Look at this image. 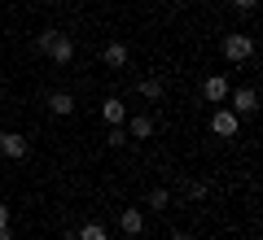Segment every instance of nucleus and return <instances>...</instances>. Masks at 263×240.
Listing matches in <instances>:
<instances>
[{
    "label": "nucleus",
    "instance_id": "nucleus-14",
    "mask_svg": "<svg viewBox=\"0 0 263 240\" xmlns=\"http://www.w3.org/2000/svg\"><path fill=\"white\" fill-rule=\"evenodd\" d=\"M167 205H171L167 188H154V192H149V210H162V214H167Z\"/></svg>",
    "mask_w": 263,
    "mask_h": 240
},
{
    "label": "nucleus",
    "instance_id": "nucleus-18",
    "mask_svg": "<svg viewBox=\"0 0 263 240\" xmlns=\"http://www.w3.org/2000/svg\"><path fill=\"white\" fill-rule=\"evenodd\" d=\"M254 5H259V0H233V9H241V13H250Z\"/></svg>",
    "mask_w": 263,
    "mask_h": 240
},
{
    "label": "nucleus",
    "instance_id": "nucleus-12",
    "mask_svg": "<svg viewBox=\"0 0 263 240\" xmlns=\"http://www.w3.org/2000/svg\"><path fill=\"white\" fill-rule=\"evenodd\" d=\"M75 240H110V231H105L101 223H84V227L75 231Z\"/></svg>",
    "mask_w": 263,
    "mask_h": 240
},
{
    "label": "nucleus",
    "instance_id": "nucleus-21",
    "mask_svg": "<svg viewBox=\"0 0 263 240\" xmlns=\"http://www.w3.org/2000/svg\"><path fill=\"white\" fill-rule=\"evenodd\" d=\"M0 240H13V231H9V227H0Z\"/></svg>",
    "mask_w": 263,
    "mask_h": 240
},
{
    "label": "nucleus",
    "instance_id": "nucleus-16",
    "mask_svg": "<svg viewBox=\"0 0 263 240\" xmlns=\"http://www.w3.org/2000/svg\"><path fill=\"white\" fill-rule=\"evenodd\" d=\"M189 197H193V201H206V197H211V184H206V179H197V184H189Z\"/></svg>",
    "mask_w": 263,
    "mask_h": 240
},
{
    "label": "nucleus",
    "instance_id": "nucleus-4",
    "mask_svg": "<svg viewBox=\"0 0 263 240\" xmlns=\"http://www.w3.org/2000/svg\"><path fill=\"white\" fill-rule=\"evenodd\" d=\"M237 122H241V118H237L233 110H215V114H211V131H215L219 140H233L237 136Z\"/></svg>",
    "mask_w": 263,
    "mask_h": 240
},
{
    "label": "nucleus",
    "instance_id": "nucleus-13",
    "mask_svg": "<svg viewBox=\"0 0 263 240\" xmlns=\"http://www.w3.org/2000/svg\"><path fill=\"white\" fill-rule=\"evenodd\" d=\"M136 92H141L145 101H162V83H158V79H141V83H136Z\"/></svg>",
    "mask_w": 263,
    "mask_h": 240
},
{
    "label": "nucleus",
    "instance_id": "nucleus-5",
    "mask_svg": "<svg viewBox=\"0 0 263 240\" xmlns=\"http://www.w3.org/2000/svg\"><path fill=\"white\" fill-rule=\"evenodd\" d=\"M123 131H127V140H149L154 136V118L149 114H132V118L123 122Z\"/></svg>",
    "mask_w": 263,
    "mask_h": 240
},
{
    "label": "nucleus",
    "instance_id": "nucleus-9",
    "mask_svg": "<svg viewBox=\"0 0 263 240\" xmlns=\"http://www.w3.org/2000/svg\"><path fill=\"white\" fill-rule=\"evenodd\" d=\"M119 227L127 231V236H141V231H145V214L141 210H123L119 214Z\"/></svg>",
    "mask_w": 263,
    "mask_h": 240
},
{
    "label": "nucleus",
    "instance_id": "nucleus-11",
    "mask_svg": "<svg viewBox=\"0 0 263 240\" xmlns=\"http://www.w3.org/2000/svg\"><path fill=\"white\" fill-rule=\"evenodd\" d=\"M101 61L110 66V70H123V66H127V48H123V44H105Z\"/></svg>",
    "mask_w": 263,
    "mask_h": 240
},
{
    "label": "nucleus",
    "instance_id": "nucleus-2",
    "mask_svg": "<svg viewBox=\"0 0 263 240\" xmlns=\"http://www.w3.org/2000/svg\"><path fill=\"white\" fill-rule=\"evenodd\" d=\"M228 92H233V88H228L224 74H211V79H202V101H206V105H224Z\"/></svg>",
    "mask_w": 263,
    "mask_h": 240
},
{
    "label": "nucleus",
    "instance_id": "nucleus-1",
    "mask_svg": "<svg viewBox=\"0 0 263 240\" xmlns=\"http://www.w3.org/2000/svg\"><path fill=\"white\" fill-rule=\"evenodd\" d=\"M224 57L228 61H250L254 57V39L250 35H224Z\"/></svg>",
    "mask_w": 263,
    "mask_h": 240
},
{
    "label": "nucleus",
    "instance_id": "nucleus-3",
    "mask_svg": "<svg viewBox=\"0 0 263 240\" xmlns=\"http://www.w3.org/2000/svg\"><path fill=\"white\" fill-rule=\"evenodd\" d=\"M228 101H233V114H237V118H246V114L259 110V92H254V88H237V92H228Z\"/></svg>",
    "mask_w": 263,
    "mask_h": 240
},
{
    "label": "nucleus",
    "instance_id": "nucleus-19",
    "mask_svg": "<svg viewBox=\"0 0 263 240\" xmlns=\"http://www.w3.org/2000/svg\"><path fill=\"white\" fill-rule=\"evenodd\" d=\"M0 227H9V205H0Z\"/></svg>",
    "mask_w": 263,
    "mask_h": 240
},
{
    "label": "nucleus",
    "instance_id": "nucleus-17",
    "mask_svg": "<svg viewBox=\"0 0 263 240\" xmlns=\"http://www.w3.org/2000/svg\"><path fill=\"white\" fill-rule=\"evenodd\" d=\"M105 144H110V148H123V144H127V131H123V127H110V136H105Z\"/></svg>",
    "mask_w": 263,
    "mask_h": 240
},
{
    "label": "nucleus",
    "instance_id": "nucleus-6",
    "mask_svg": "<svg viewBox=\"0 0 263 240\" xmlns=\"http://www.w3.org/2000/svg\"><path fill=\"white\" fill-rule=\"evenodd\" d=\"M0 157H27V136H18V131H0Z\"/></svg>",
    "mask_w": 263,
    "mask_h": 240
},
{
    "label": "nucleus",
    "instance_id": "nucleus-7",
    "mask_svg": "<svg viewBox=\"0 0 263 240\" xmlns=\"http://www.w3.org/2000/svg\"><path fill=\"white\" fill-rule=\"evenodd\" d=\"M101 118L110 122V127H123V122H127V105H123L119 96H105L101 101Z\"/></svg>",
    "mask_w": 263,
    "mask_h": 240
},
{
    "label": "nucleus",
    "instance_id": "nucleus-15",
    "mask_svg": "<svg viewBox=\"0 0 263 240\" xmlns=\"http://www.w3.org/2000/svg\"><path fill=\"white\" fill-rule=\"evenodd\" d=\"M57 35H62V31H53V27H48V31H40V35H35V48H40V53H48Z\"/></svg>",
    "mask_w": 263,
    "mask_h": 240
},
{
    "label": "nucleus",
    "instance_id": "nucleus-8",
    "mask_svg": "<svg viewBox=\"0 0 263 240\" xmlns=\"http://www.w3.org/2000/svg\"><path fill=\"white\" fill-rule=\"evenodd\" d=\"M48 57H53L57 66H70V61H75V39H70V35H57L53 48H48Z\"/></svg>",
    "mask_w": 263,
    "mask_h": 240
},
{
    "label": "nucleus",
    "instance_id": "nucleus-10",
    "mask_svg": "<svg viewBox=\"0 0 263 240\" xmlns=\"http://www.w3.org/2000/svg\"><path fill=\"white\" fill-rule=\"evenodd\" d=\"M48 110H53L57 118H66V114H75V96L70 92H53L48 96Z\"/></svg>",
    "mask_w": 263,
    "mask_h": 240
},
{
    "label": "nucleus",
    "instance_id": "nucleus-20",
    "mask_svg": "<svg viewBox=\"0 0 263 240\" xmlns=\"http://www.w3.org/2000/svg\"><path fill=\"white\" fill-rule=\"evenodd\" d=\"M171 240H197V236H193V231H176V236H171Z\"/></svg>",
    "mask_w": 263,
    "mask_h": 240
}]
</instances>
